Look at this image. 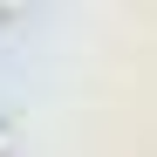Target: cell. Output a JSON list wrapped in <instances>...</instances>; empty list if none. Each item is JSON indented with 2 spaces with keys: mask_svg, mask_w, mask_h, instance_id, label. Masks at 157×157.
Segmentation results:
<instances>
[{
  "mask_svg": "<svg viewBox=\"0 0 157 157\" xmlns=\"http://www.w3.org/2000/svg\"><path fill=\"white\" fill-rule=\"evenodd\" d=\"M7 144H14V137H7V123H0V157H7Z\"/></svg>",
  "mask_w": 157,
  "mask_h": 157,
  "instance_id": "obj_1",
  "label": "cell"
}]
</instances>
